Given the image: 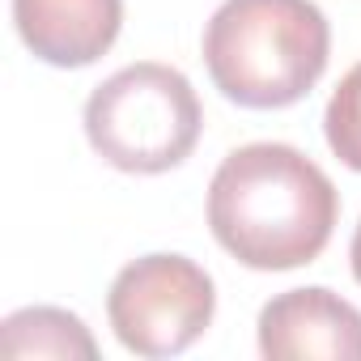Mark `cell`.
<instances>
[{
    "mask_svg": "<svg viewBox=\"0 0 361 361\" xmlns=\"http://www.w3.org/2000/svg\"><path fill=\"white\" fill-rule=\"evenodd\" d=\"M340 217L331 178L293 145L234 149L209 183L213 238L255 272H289L323 255Z\"/></svg>",
    "mask_w": 361,
    "mask_h": 361,
    "instance_id": "cell-1",
    "label": "cell"
},
{
    "mask_svg": "<svg viewBox=\"0 0 361 361\" xmlns=\"http://www.w3.org/2000/svg\"><path fill=\"white\" fill-rule=\"evenodd\" d=\"M331 30L314 0H226L204 30L213 85L251 111L293 106L327 68Z\"/></svg>",
    "mask_w": 361,
    "mask_h": 361,
    "instance_id": "cell-2",
    "label": "cell"
},
{
    "mask_svg": "<svg viewBox=\"0 0 361 361\" xmlns=\"http://www.w3.org/2000/svg\"><path fill=\"white\" fill-rule=\"evenodd\" d=\"M204 128L192 81L170 64H128L85 102V136L98 157L128 174H161L192 157Z\"/></svg>",
    "mask_w": 361,
    "mask_h": 361,
    "instance_id": "cell-3",
    "label": "cell"
},
{
    "mask_svg": "<svg viewBox=\"0 0 361 361\" xmlns=\"http://www.w3.org/2000/svg\"><path fill=\"white\" fill-rule=\"evenodd\" d=\"M213 310H217L213 276L188 255L132 259L106 293L111 327L119 344L136 357L183 353L204 336Z\"/></svg>",
    "mask_w": 361,
    "mask_h": 361,
    "instance_id": "cell-4",
    "label": "cell"
},
{
    "mask_svg": "<svg viewBox=\"0 0 361 361\" xmlns=\"http://www.w3.org/2000/svg\"><path fill=\"white\" fill-rule=\"evenodd\" d=\"M259 353L268 361H361V310L323 285L289 289L259 310Z\"/></svg>",
    "mask_w": 361,
    "mask_h": 361,
    "instance_id": "cell-5",
    "label": "cell"
},
{
    "mask_svg": "<svg viewBox=\"0 0 361 361\" xmlns=\"http://www.w3.org/2000/svg\"><path fill=\"white\" fill-rule=\"evenodd\" d=\"M13 22L39 60L56 68H85L119 39L123 0H13Z\"/></svg>",
    "mask_w": 361,
    "mask_h": 361,
    "instance_id": "cell-6",
    "label": "cell"
},
{
    "mask_svg": "<svg viewBox=\"0 0 361 361\" xmlns=\"http://www.w3.org/2000/svg\"><path fill=\"white\" fill-rule=\"evenodd\" d=\"M0 353L5 357H98V344L90 336V327L56 306H30L18 310L0 323Z\"/></svg>",
    "mask_w": 361,
    "mask_h": 361,
    "instance_id": "cell-7",
    "label": "cell"
},
{
    "mask_svg": "<svg viewBox=\"0 0 361 361\" xmlns=\"http://www.w3.org/2000/svg\"><path fill=\"white\" fill-rule=\"evenodd\" d=\"M323 132L331 153L348 166L361 170V64L344 73V81L336 85L327 111H323Z\"/></svg>",
    "mask_w": 361,
    "mask_h": 361,
    "instance_id": "cell-8",
    "label": "cell"
},
{
    "mask_svg": "<svg viewBox=\"0 0 361 361\" xmlns=\"http://www.w3.org/2000/svg\"><path fill=\"white\" fill-rule=\"evenodd\" d=\"M353 276H357V285H361V226H357V234H353Z\"/></svg>",
    "mask_w": 361,
    "mask_h": 361,
    "instance_id": "cell-9",
    "label": "cell"
}]
</instances>
